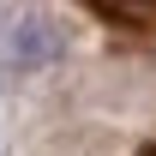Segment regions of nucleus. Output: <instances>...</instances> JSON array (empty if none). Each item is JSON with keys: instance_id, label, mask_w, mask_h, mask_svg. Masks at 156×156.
Here are the masks:
<instances>
[{"instance_id": "obj_1", "label": "nucleus", "mask_w": 156, "mask_h": 156, "mask_svg": "<svg viewBox=\"0 0 156 156\" xmlns=\"http://www.w3.org/2000/svg\"><path fill=\"white\" fill-rule=\"evenodd\" d=\"M0 54H6L12 72H42V66H54V60L66 54V36H60L54 18L24 12V18H12V30L0 36Z\"/></svg>"}, {"instance_id": "obj_2", "label": "nucleus", "mask_w": 156, "mask_h": 156, "mask_svg": "<svg viewBox=\"0 0 156 156\" xmlns=\"http://www.w3.org/2000/svg\"><path fill=\"white\" fill-rule=\"evenodd\" d=\"M90 6L120 24H156V0H90Z\"/></svg>"}]
</instances>
